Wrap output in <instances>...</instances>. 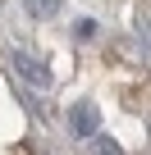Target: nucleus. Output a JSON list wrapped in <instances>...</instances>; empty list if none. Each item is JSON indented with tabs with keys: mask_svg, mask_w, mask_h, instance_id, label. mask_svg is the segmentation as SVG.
<instances>
[{
	"mask_svg": "<svg viewBox=\"0 0 151 155\" xmlns=\"http://www.w3.org/2000/svg\"><path fill=\"white\" fill-rule=\"evenodd\" d=\"M9 59H14V68H19L23 78H32V82H37V87H50V73H46V68H41V64L32 59V55H23V50H14Z\"/></svg>",
	"mask_w": 151,
	"mask_h": 155,
	"instance_id": "nucleus-1",
	"label": "nucleus"
},
{
	"mask_svg": "<svg viewBox=\"0 0 151 155\" xmlns=\"http://www.w3.org/2000/svg\"><path fill=\"white\" fill-rule=\"evenodd\" d=\"M69 123H73L78 137H92V132H96V110H92V105H73V110H69Z\"/></svg>",
	"mask_w": 151,
	"mask_h": 155,
	"instance_id": "nucleus-2",
	"label": "nucleus"
},
{
	"mask_svg": "<svg viewBox=\"0 0 151 155\" xmlns=\"http://www.w3.org/2000/svg\"><path fill=\"white\" fill-rule=\"evenodd\" d=\"M55 5H60V0H32V14H50Z\"/></svg>",
	"mask_w": 151,
	"mask_h": 155,
	"instance_id": "nucleus-3",
	"label": "nucleus"
},
{
	"mask_svg": "<svg viewBox=\"0 0 151 155\" xmlns=\"http://www.w3.org/2000/svg\"><path fill=\"white\" fill-rule=\"evenodd\" d=\"M96 155H119V146H115V141H101V146H96Z\"/></svg>",
	"mask_w": 151,
	"mask_h": 155,
	"instance_id": "nucleus-4",
	"label": "nucleus"
}]
</instances>
